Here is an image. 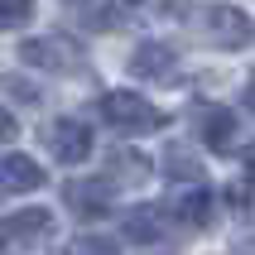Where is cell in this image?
Instances as JSON below:
<instances>
[{"instance_id": "10", "label": "cell", "mask_w": 255, "mask_h": 255, "mask_svg": "<svg viewBox=\"0 0 255 255\" xmlns=\"http://www.w3.org/2000/svg\"><path fill=\"white\" fill-rule=\"evenodd\" d=\"M111 173L140 188L144 178H149V159H144V154H135V149H116V154H111Z\"/></svg>"}, {"instance_id": "7", "label": "cell", "mask_w": 255, "mask_h": 255, "mask_svg": "<svg viewBox=\"0 0 255 255\" xmlns=\"http://www.w3.org/2000/svg\"><path fill=\"white\" fill-rule=\"evenodd\" d=\"M0 188H10V193H34V188H43V169L29 154H5L0 159Z\"/></svg>"}, {"instance_id": "8", "label": "cell", "mask_w": 255, "mask_h": 255, "mask_svg": "<svg viewBox=\"0 0 255 255\" xmlns=\"http://www.w3.org/2000/svg\"><path fill=\"white\" fill-rule=\"evenodd\" d=\"M198 135L212 144V149H227V144L236 140V116L222 111V106H202L198 111Z\"/></svg>"}, {"instance_id": "3", "label": "cell", "mask_w": 255, "mask_h": 255, "mask_svg": "<svg viewBox=\"0 0 255 255\" xmlns=\"http://www.w3.org/2000/svg\"><path fill=\"white\" fill-rule=\"evenodd\" d=\"M19 58H24L29 68H77L82 63V48L68 39H53V34H43V39H24L19 43Z\"/></svg>"}, {"instance_id": "16", "label": "cell", "mask_w": 255, "mask_h": 255, "mask_svg": "<svg viewBox=\"0 0 255 255\" xmlns=\"http://www.w3.org/2000/svg\"><path fill=\"white\" fill-rule=\"evenodd\" d=\"M14 130H19V121H14V116L0 106V144H10V140H14Z\"/></svg>"}, {"instance_id": "14", "label": "cell", "mask_w": 255, "mask_h": 255, "mask_svg": "<svg viewBox=\"0 0 255 255\" xmlns=\"http://www.w3.org/2000/svg\"><path fill=\"white\" fill-rule=\"evenodd\" d=\"M34 14V0H0V29H14Z\"/></svg>"}, {"instance_id": "1", "label": "cell", "mask_w": 255, "mask_h": 255, "mask_svg": "<svg viewBox=\"0 0 255 255\" xmlns=\"http://www.w3.org/2000/svg\"><path fill=\"white\" fill-rule=\"evenodd\" d=\"M97 116L106 126L126 130V135H154V130H164V121H169V116L159 111L154 101H144L140 92H106V97L97 101Z\"/></svg>"}, {"instance_id": "5", "label": "cell", "mask_w": 255, "mask_h": 255, "mask_svg": "<svg viewBox=\"0 0 255 255\" xmlns=\"http://www.w3.org/2000/svg\"><path fill=\"white\" fill-rule=\"evenodd\" d=\"M173 68H178V53H173L164 39H149V43H140V48L130 53V72L144 77V82H169Z\"/></svg>"}, {"instance_id": "13", "label": "cell", "mask_w": 255, "mask_h": 255, "mask_svg": "<svg viewBox=\"0 0 255 255\" xmlns=\"http://www.w3.org/2000/svg\"><path fill=\"white\" fill-rule=\"evenodd\" d=\"M68 255H121V246L106 241V236H77L68 246Z\"/></svg>"}, {"instance_id": "2", "label": "cell", "mask_w": 255, "mask_h": 255, "mask_svg": "<svg viewBox=\"0 0 255 255\" xmlns=\"http://www.w3.org/2000/svg\"><path fill=\"white\" fill-rule=\"evenodd\" d=\"M43 140H48V149L58 154V164H82L87 154H92V130L82 126V121H48L43 126Z\"/></svg>"}, {"instance_id": "9", "label": "cell", "mask_w": 255, "mask_h": 255, "mask_svg": "<svg viewBox=\"0 0 255 255\" xmlns=\"http://www.w3.org/2000/svg\"><path fill=\"white\" fill-rule=\"evenodd\" d=\"M164 222H169L164 207H140V212L126 217V236H130V241H159V236L169 231Z\"/></svg>"}, {"instance_id": "6", "label": "cell", "mask_w": 255, "mask_h": 255, "mask_svg": "<svg viewBox=\"0 0 255 255\" xmlns=\"http://www.w3.org/2000/svg\"><path fill=\"white\" fill-rule=\"evenodd\" d=\"M164 212H169L178 227H207V222H212V193L198 188V183H188V188H178V193L169 198Z\"/></svg>"}, {"instance_id": "11", "label": "cell", "mask_w": 255, "mask_h": 255, "mask_svg": "<svg viewBox=\"0 0 255 255\" xmlns=\"http://www.w3.org/2000/svg\"><path fill=\"white\" fill-rule=\"evenodd\" d=\"M48 227H53V212H43V207H29V212L10 217V231L19 236V241H24V236H29V241H39Z\"/></svg>"}, {"instance_id": "19", "label": "cell", "mask_w": 255, "mask_h": 255, "mask_svg": "<svg viewBox=\"0 0 255 255\" xmlns=\"http://www.w3.org/2000/svg\"><path fill=\"white\" fill-rule=\"evenodd\" d=\"M246 212H251V222H255V202H251V207H246Z\"/></svg>"}, {"instance_id": "4", "label": "cell", "mask_w": 255, "mask_h": 255, "mask_svg": "<svg viewBox=\"0 0 255 255\" xmlns=\"http://www.w3.org/2000/svg\"><path fill=\"white\" fill-rule=\"evenodd\" d=\"M207 29H212V43H222V48H246L255 39V19L246 10H236V5L207 10Z\"/></svg>"}, {"instance_id": "18", "label": "cell", "mask_w": 255, "mask_h": 255, "mask_svg": "<svg viewBox=\"0 0 255 255\" xmlns=\"http://www.w3.org/2000/svg\"><path fill=\"white\" fill-rule=\"evenodd\" d=\"M246 173H251V178H255V144H251V149H246Z\"/></svg>"}, {"instance_id": "12", "label": "cell", "mask_w": 255, "mask_h": 255, "mask_svg": "<svg viewBox=\"0 0 255 255\" xmlns=\"http://www.w3.org/2000/svg\"><path fill=\"white\" fill-rule=\"evenodd\" d=\"M68 202H72L82 217L106 212V193H101V183H72V188H68Z\"/></svg>"}, {"instance_id": "15", "label": "cell", "mask_w": 255, "mask_h": 255, "mask_svg": "<svg viewBox=\"0 0 255 255\" xmlns=\"http://www.w3.org/2000/svg\"><path fill=\"white\" fill-rule=\"evenodd\" d=\"M169 178H188V183H202V164H193V159H178V149L169 154Z\"/></svg>"}, {"instance_id": "17", "label": "cell", "mask_w": 255, "mask_h": 255, "mask_svg": "<svg viewBox=\"0 0 255 255\" xmlns=\"http://www.w3.org/2000/svg\"><path fill=\"white\" fill-rule=\"evenodd\" d=\"M246 106L255 111V72H251V82H246Z\"/></svg>"}, {"instance_id": "20", "label": "cell", "mask_w": 255, "mask_h": 255, "mask_svg": "<svg viewBox=\"0 0 255 255\" xmlns=\"http://www.w3.org/2000/svg\"><path fill=\"white\" fill-rule=\"evenodd\" d=\"M0 251H5V236H0Z\"/></svg>"}]
</instances>
